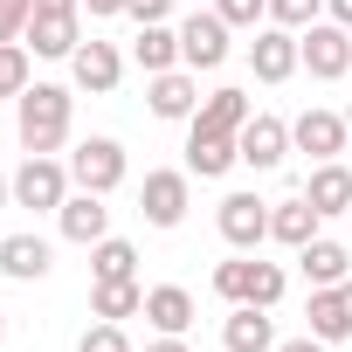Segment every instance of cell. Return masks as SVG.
Here are the masks:
<instances>
[{"mask_svg":"<svg viewBox=\"0 0 352 352\" xmlns=\"http://www.w3.org/2000/svg\"><path fill=\"white\" fill-rule=\"evenodd\" d=\"M21 111H14V131H21V152H35V159H49L63 138H69V111H76V97L63 90V83H28L21 97H14Z\"/></svg>","mask_w":352,"mask_h":352,"instance_id":"6da1fadb","label":"cell"},{"mask_svg":"<svg viewBox=\"0 0 352 352\" xmlns=\"http://www.w3.org/2000/svg\"><path fill=\"white\" fill-rule=\"evenodd\" d=\"M76 8H83V0H35V14H28V35H21V42H28L35 56H49V63H69L76 42H83Z\"/></svg>","mask_w":352,"mask_h":352,"instance_id":"7a4b0ae2","label":"cell"},{"mask_svg":"<svg viewBox=\"0 0 352 352\" xmlns=\"http://www.w3.org/2000/svg\"><path fill=\"white\" fill-rule=\"evenodd\" d=\"M214 297H228V304H276L283 297V270L276 263H256V256H235V263H221L214 270Z\"/></svg>","mask_w":352,"mask_h":352,"instance_id":"3957f363","label":"cell"},{"mask_svg":"<svg viewBox=\"0 0 352 352\" xmlns=\"http://www.w3.org/2000/svg\"><path fill=\"white\" fill-rule=\"evenodd\" d=\"M297 49H304V69H311L318 83H338V76L352 69V28H338V21H311V28L297 35Z\"/></svg>","mask_w":352,"mask_h":352,"instance_id":"277c9868","label":"cell"},{"mask_svg":"<svg viewBox=\"0 0 352 352\" xmlns=\"http://www.w3.org/2000/svg\"><path fill=\"white\" fill-rule=\"evenodd\" d=\"M69 180H76L83 194L124 187V145H118V138H83V145L69 152Z\"/></svg>","mask_w":352,"mask_h":352,"instance_id":"5b68a950","label":"cell"},{"mask_svg":"<svg viewBox=\"0 0 352 352\" xmlns=\"http://www.w3.org/2000/svg\"><path fill=\"white\" fill-rule=\"evenodd\" d=\"M180 63L201 76V69H221L228 63V21L221 14H187L180 21Z\"/></svg>","mask_w":352,"mask_h":352,"instance_id":"8992f818","label":"cell"},{"mask_svg":"<svg viewBox=\"0 0 352 352\" xmlns=\"http://www.w3.org/2000/svg\"><path fill=\"white\" fill-rule=\"evenodd\" d=\"M63 201H69V173H63L56 159H35V152H28L21 173H14V208H35V214H42V208H63Z\"/></svg>","mask_w":352,"mask_h":352,"instance_id":"52a82bcc","label":"cell"},{"mask_svg":"<svg viewBox=\"0 0 352 352\" xmlns=\"http://www.w3.org/2000/svg\"><path fill=\"white\" fill-rule=\"evenodd\" d=\"M138 214H145L152 228H180V221H187V173H145Z\"/></svg>","mask_w":352,"mask_h":352,"instance_id":"ba28073f","label":"cell"},{"mask_svg":"<svg viewBox=\"0 0 352 352\" xmlns=\"http://www.w3.org/2000/svg\"><path fill=\"white\" fill-rule=\"evenodd\" d=\"M235 145H242V166L270 173V166H283V152H290V124H283V118H270V111H256V118L235 131Z\"/></svg>","mask_w":352,"mask_h":352,"instance_id":"9c48e42d","label":"cell"},{"mask_svg":"<svg viewBox=\"0 0 352 352\" xmlns=\"http://www.w3.org/2000/svg\"><path fill=\"white\" fill-rule=\"evenodd\" d=\"M214 228H221L228 249H256V242L270 235V201H256V194H228L221 214H214Z\"/></svg>","mask_w":352,"mask_h":352,"instance_id":"30bf717a","label":"cell"},{"mask_svg":"<svg viewBox=\"0 0 352 352\" xmlns=\"http://www.w3.org/2000/svg\"><path fill=\"white\" fill-rule=\"evenodd\" d=\"M297 63H304V49H297V28H256V42H249V69H256L263 83H283Z\"/></svg>","mask_w":352,"mask_h":352,"instance_id":"8fae6325","label":"cell"},{"mask_svg":"<svg viewBox=\"0 0 352 352\" xmlns=\"http://www.w3.org/2000/svg\"><path fill=\"white\" fill-rule=\"evenodd\" d=\"M311 338H324V345H338V338H352V276L345 283H324V290H311Z\"/></svg>","mask_w":352,"mask_h":352,"instance_id":"7c38bea8","label":"cell"},{"mask_svg":"<svg viewBox=\"0 0 352 352\" xmlns=\"http://www.w3.org/2000/svg\"><path fill=\"white\" fill-rule=\"evenodd\" d=\"M345 138H352V124H345L338 111H304V118L290 124V145H297V152H311V159H338V152H345Z\"/></svg>","mask_w":352,"mask_h":352,"instance_id":"4fadbf2b","label":"cell"},{"mask_svg":"<svg viewBox=\"0 0 352 352\" xmlns=\"http://www.w3.org/2000/svg\"><path fill=\"white\" fill-rule=\"evenodd\" d=\"M56 221H63V235H69V242L97 249V242H104V228H111V208H104V194H83V187H76V194L56 208Z\"/></svg>","mask_w":352,"mask_h":352,"instance_id":"5bb4252c","label":"cell"},{"mask_svg":"<svg viewBox=\"0 0 352 352\" xmlns=\"http://www.w3.org/2000/svg\"><path fill=\"white\" fill-rule=\"evenodd\" d=\"M145 104H152V118H194L201 111V83L187 69H159L145 83Z\"/></svg>","mask_w":352,"mask_h":352,"instance_id":"9a60e30c","label":"cell"},{"mask_svg":"<svg viewBox=\"0 0 352 352\" xmlns=\"http://www.w3.org/2000/svg\"><path fill=\"white\" fill-rule=\"evenodd\" d=\"M242 159V145L228 138V131H187V173H201V180H221V173Z\"/></svg>","mask_w":352,"mask_h":352,"instance_id":"2e32d148","label":"cell"},{"mask_svg":"<svg viewBox=\"0 0 352 352\" xmlns=\"http://www.w3.org/2000/svg\"><path fill=\"white\" fill-rule=\"evenodd\" d=\"M69 69H76V83L83 90H118V76H124V56L111 49V42H76V56H69Z\"/></svg>","mask_w":352,"mask_h":352,"instance_id":"e0dca14e","label":"cell"},{"mask_svg":"<svg viewBox=\"0 0 352 352\" xmlns=\"http://www.w3.org/2000/svg\"><path fill=\"white\" fill-rule=\"evenodd\" d=\"M221 345L228 352H276V324L263 304H235V318L221 324Z\"/></svg>","mask_w":352,"mask_h":352,"instance_id":"ac0fdd59","label":"cell"},{"mask_svg":"<svg viewBox=\"0 0 352 352\" xmlns=\"http://www.w3.org/2000/svg\"><path fill=\"white\" fill-rule=\"evenodd\" d=\"M0 276L42 283V276H49V242H42V235H8V242H0Z\"/></svg>","mask_w":352,"mask_h":352,"instance_id":"d6986e66","label":"cell"},{"mask_svg":"<svg viewBox=\"0 0 352 352\" xmlns=\"http://www.w3.org/2000/svg\"><path fill=\"white\" fill-rule=\"evenodd\" d=\"M249 118H256V111H249V90H214V97H201V111H194L187 124H201V131H228V138H235Z\"/></svg>","mask_w":352,"mask_h":352,"instance_id":"ffe728a7","label":"cell"},{"mask_svg":"<svg viewBox=\"0 0 352 352\" xmlns=\"http://www.w3.org/2000/svg\"><path fill=\"white\" fill-rule=\"evenodd\" d=\"M131 56H138V69H145V76H159V69H180V28L145 21V28H138V42H131Z\"/></svg>","mask_w":352,"mask_h":352,"instance_id":"44dd1931","label":"cell"},{"mask_svg":"<svg viewBox=\"0 0 352 352\" xmlns=\"http://www.w3.org/2000/svg\"><path fill=\"white\" fill-rule=\"evenodd\" d=\"M304 201H311L318 214H352V173H345L338 159H324V166L311 173V187H304Z\"/></svg>","mask_w":352,"mask_h":352,"instance_id":"7402d4cb","label":"cell"},{"mask_svg":"<svg viewBox=\"0 0 352 352\" xmlns=\"http://www.w3.org/2000/svg\"><path fill=\"white\" fill-rule=\"evenodd\" d=\"M318 221H324V214H318L311 201H276V208H270V235H276L283 249H304V242H318Z\"/></svg>","mask_w":352,"mask_h":352,"instance_id":"603a6c76","label":"cell"},{"mask_svg":"<svg viewBox=\"0 0 352 352\" xmlns=\"http://www.w3.org/2000/svg\"><path fill=\"white\" fill-rule=\"evenodd\" d=\"M145 318H152L166 338H180V331L194 324V297H187L180 283H159V290H145Z\"/></svg>","mask_w":352,"mask_h":352,"instance_id":"cb8c5ba5","label":"cell"},{"mask_svg":"<svg viewBox=\"0 0 352 352\" xmlns=\"http://www.w3.org/2000/svg\"><path fill=\"white\" fill-rule=\"evenodd\" d=\"M297 263H304L311 290H324V283H345V276H352V256H345L338 242H304V249H297Z\"/></svg>","mask_w":352,"mask_h":352,"instance_id":"d4e9b609","label":"cell"},{"mask_svg":"<svg viewBox=\"0 0 352 352\" xmlns=\"http://www.w3.org/2000/svg\"><path fill=\"white\" fill-rule=\"evenodd\" d=\"M90 311H97V318H131V311H145V283H138V276L97 283V290H90Z\"/></svg>","mask_w":352,"mask_h":352,"instance_id":"484cf974","label":"cell"},{"mask_svg":"<svg viewBox=\"0 0 352 352\" xmlns=\"http://www.w3.org/2000/svg\"><path fill=\"white\" fill-rule=\"evenodd\" d=\"M90 276H97V283H118V276H138V249H131V242H118V235H104V242L90 249Z\"/></svg>","mask_w":352,"mask_h":352,"instance_id":"4316f807","label":"cell"},{"mask_svg":"<svg viewBox=\"0 0 352 352\" xmlns=\"http://www.w3.org/2000/svg\"><path fill=\"white\" fill-rule=\"evenodd\" d=\"M21 90H28V49L0 42V97H21Z\"/></svg>","mask_w":352,"mask_h":352,"instance_id":"83f0119b","label":"cell"},{"mask_svg":"<svg viewBox=\"0 0 352 352\" xmlns=\"http://www.w3.org/2000/svg\"><path fill=\"white\" fill-rule=\"evenodd\" d=\"M76 352H131V338H124V324L118 318H104V324H90L83 331V345Z\"/></svg>","mask_w":352,"mask_h":352,"instance_id":"f1b7e54d","label":"cell"},{"mask_svg":"<svg viewBox=\"0 0 352 352\" xmlns=\"http://www.w3.org/2000/svg\"><path fill=\"white\" fill-rule=\"evenodd\" d=\"M318 8H324V0H270V21L276 28H311Z\"/></svg>","mask_w":352,"mask_h":352,"instance_id":"f546056e","label":"cell"},{"mask_svg":"<svg viewBox=\"0 0 352 352\" xmlns=\"http://www.w3.org/2000/svg\"><path fill=\"white\" fill-rule=\"evenodd\" d=\"M214 14H221L228 28H256V21L270 14V0H214Z\"/></svg>","mask_w":352,"mask_h":352,"instance_id":"4dcf8cb0","label":"cell"},{"mask_svg":"<svg viewBox=\"0 0 352 352\" xmlns=\"http://www.w3.org/2000/svg\"><path fill=\"white\" fill-rule=\"evenodd\" d=\"M28 14H35V0H0V42H21Z\"/></svg>","mask_w":352,"mask_h":352,"instance_id":"1f68e13d","label":"cell"},{"mask_svg":"<svg viewBox=\"0 0 352 352\" xmlns=\"http://www.w3.org/2000/svg\"><path fill=\"white\" fill-rule=\"evenodd\" d=\"M124 14H131V21L145 28V21H166V14H173V0H131V8H124Z\"/></svg>","mask_w":352,"mask_h":352,"instance_id":"d6a6232c","label":"cell"},{"mask_svg":"<svg viewBox=\"0 0 352 352\" xmlns=\"http://www.w3.org/2000/svg\"><path fill=\"white\" fill-rule=\"evenodd\" d=\"M276 352H324V338H311V331H304V338H283Z\"/></svg>","mask_w":352,"mask_h":352,"instance_id":"836d02e7","label":"cell"},{"mask_svg":"<svg viewBox=\"0 0 352 352\" xmlns=\"http://www.w3.org/2000/svg\"><path fill=\"white\" fill-rule=\"evenodd\" d=\"M331 21H338V28H352V0H331Z\"/></svg>","mask_w":352,"mask_h":352,"instance_id":"e575fe53","label":"cell"},{"mask_svg":"<svg viewBox=\"0 0 352 352\" xmlns=\"http://www.w3.org/2000/svg\"><path fill=\"white\" fill-rule=\"evenodd\" d=\"M145 352H187V338H166L159 331V345H145Z\"/></svg>","mask_w":352,"mask_h":352,"instance_id":"d590c367","label":"cell"},{"mask_svg":"<svg viewBox=\"0 0 352 352\" xmlns=\"http://www.w3.org/2000/svg\"><path fill=\"white\" fill-rule=\"evenodd\" d=\"M14 201V180H8V173H0V208H8Z\"/></svg>","mask_w":352,"mask_h":352,"instance_id":"8d00e7d4","label":"cell"},{"mask_svg":"<svg viewBox=\"0 0 352 352\" xmlns=\"http://www.w3.org/2000/svg\"><path fill=\"white\" fill-rule=\"evenodd\" d=\"M0 338H8V311H0Z\"/></svg>","mask_w":352,"mask_h":352,"instance_id":"74e56055","label":"cell"},{"mask_svg":"<svg viewBox=\"0 0 352 352\" xmlns=\"http://www.w3.org/2000/svg\"><path fill=\"white\" fill-rule=\"evenodd\" d=\"M345 124H352V104H345Z\"/></svg>","mask_w":352,"mask_h":352,"instance_id":"f35d334b","label":"cell"}]
</instances>
